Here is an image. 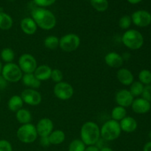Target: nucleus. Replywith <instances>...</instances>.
<instances>
[{
	"instance_id": "obj_1",
	"label": "nucleus",
	"mask_w": 151,
	"mask_h": 151,
	"mask_svg": "<svg viewBox=\"0 0 151 151\" xmlns=\"http://www.w3.org/2000/svg\"><path fill=\"white\" fill-rule=\"evenodd\" d=\"M32 19L35 21L37 26L44 30H50L56 25V18L50 10L44 7H37L31 12Z\"/></svg>"
},
{
	"instance_id": "obj_2",
	"label": "nucleus",
	"mask_w": 151,
	"mask_h": 151,
	"mask_svg": "<svg viewBox=\"0 0 151 151\" xmlns=\"http://www.w3.org/2000/svg\"><path fill=\"white\" fill-rule=\"evenodd\" d=\"M100 138V128L96 122L88 121L83 123L81 128V139L86 145H95Z\"/></svg>"
},
{
	"instance_id": "obj_3",
	"label": "nucleus",
	"mask_w": 151,
	"mask_h": 151,
	"mask_svg": "<svg viewBox=\"0 0 151 151\" xmlns=\"http://www.w3.org/2000/svg\"><path fill=\"white\" fill-rule=\"evenodd\" d=\"M122 133L119 122L114 119H109L103 123L100 128V137L106 142L114 141Z\"/></svg>"
},
{
	"instance_id": "obj_4",
	"label": "nucleus",
	"mask_w": 151,
	"mask_h": 151,
	"mask_svg": "<svg viewBox=\"0 0 151 151\" xmlns=\"http://www.w3.org/2000/svg\"><path fill=\"white\" fill-rule=\"evenodd\" d=\"M122 42L127 48L137 50L144 44V38L140 32L136 29H127L122 37Z\"/></svg>"
},
{
	"instance_id": "obj_5",
	"label": "nucleus",
	"mask_w": 151,
	"mask_h": 151,
	"mask_svg": "<svg viewBox=\"0 0 151 151\" xmlns=\"http://www.w3.org/2000/svg\"><path fill=\"white\" fill-rule=\"evenodd\" d=\"M16 137L24 144H31L38 138L36 128L32 123L22 125L16 131Z\"/></svg>"
},
{
	"instance_id": "obj_6",
	"label": "nucleus",
	"mask_w": 151,
	"mask_h": 151,
	"mask_svg": "<svg viewBox=\"0 0 151 151\" xmlns=\"http://www.w3.org/2000/svg\"><path fill=\"white\" fill-rule=\"evenodd\" d=\"M1 75L7 81V82L17 83L22 81L23 72L19 68V65L12 62L6 63L3 66Z\"/></svg>"
},
{
	"instance_id": "obj_7",
	"label": "nucleus",
	"mask_w": 151,
	"mask_h": 151,
	"mask_svg": "<svg viewBox=\"0 0 151 151\" xmlns=\"http://www.w3.org/2000/svg\"><path fill=\"white\" fill-rule=\"evenodd\" d=\"M81 45V38L75 33L63 35L59 41V47L66 52L75 51Z\"/></svg>"
},
{
	"instance_id": "obj_8",
	"label": "nucleus",
	"mask_w": 151,
	"mask_h": 151,
	"mask_svg": "<svg viewBox=\"0 0 151 151\" xmlns=\"http://www.w3.org/2000/svg\"><path fill=\"white\" fill-rule=\"evenodd\" d=\"M18 65L22 72L24 74L34 73L38 66L35 57L28 53H24L19 57Z\"/></svg>"
},
{
	"instance_id": "obj_9",
	"label": "nucleus",
	"mask_w": 151,
	"mask_h": 151,
	"mask_svg": "<svg viewBox=\"0 0 151 151\" xmlns=\"http://www.w3.org/2000/svg\"><path fill=\"white\" fill-rule=\"evenodd\" d=\"M53 92L55 96L59 100H68L73 96L74 88L69 83L62 81L55 83L53 88Z\"/></svg>"
},
{
	"instance_id": "obj_10",
	"label": "nucleus",
	"mask_w": 151,
	"mask_h": 151,
	"mask_svg": "<svg viewBox=\"0 0 151 151\" xmlns=\"http://www.w3.org/2000/svg\"><path fill=\"white\" fill-rule=\"evenodd\" d=\"M20 96L24 103H26L29 106H38L42 100L41 93L36 89H32V88H26L22 91Z\"/></svg>"
},
{
	"instance_id": "obj_11",
	"label": "nucleus",
	"mask_w": 151,
	"mask_h": 151,
	"mask_svg": "<svg viewBox=\"0 0 151 151\" xmlns=\"http://www.w3.org/2000/svg\"><path fill=\"white\" fill-rule=\"evenodd\" d=\"M131 17L132 23L139 27H145L151 23V14L147 10H137Z\"/></svg>"
},
{
	"instance_id": "obj_12",
	"label": "nucleus",
	"mask_w": 151,
	"mask_h": 151,
	"mask_svg": "<svg viewBox=\"0 0 151 151\" xmlns=\"http://www.w3.org/2000/svg\"><path fill=\"white\" fill-rule=\"evenodd\" d=\"M35 128H36L38 136H39L40 137H49V135L53 131L54 125L52 119H50V118L44 117L38 121Z\"/></svg>"
},
{
	"instance_id": "obj_13",
	"label": "nucleus",
	"mask_w": 151,
	"mask_h": 151,
	"mask_svg": "<svg viewBox=\"0 0 151 151\" xmlns=\"http://www.w3.org/2000/svg\"><path fill=\"white\" fill-rule=\"evenodd\" d=\"M134 100V97L128 89L119 90L115 95V101L116 104L123 108L130 107Z\"/></svg>"
},
{
	"instance_id": "obj_14",
	"label": "nucleus",
	"mask_w": 151,
	"mask_h": 151,
	"mask_svg": "<svg viewBox=\"0 0 151 151\" xmlns=\"http://www.w3.org/2000/svg\"><path fill=\"white\" fill-rule=\"evenodd\" d=\"M131 106L132 108V110L136 114H144L147 113L151 109L150 102L142 97L134 99Z\"/></svg>"
},
{
	"instance_id": "obj_15",
	"label": "nucleus",
	"mask_w": 151,
	"mask_h": 151,
	"mask_svg": "<svg viewBox=\"0 0 151 151\" xmlns=\"http://www.w3.org/2000/svg\"><path fill=\"white\" fill-rule=\"evenodd\" d=\"M105 63L111 68H120L124 63L122 55L115 52H110L105 56Z\"/></svg>"
},
{
	"instance_id": "obj_16",
	"label": "nucleus",
	"mask_w": 151,
	"mask_h": 151,
	"mask_svg": "<svg viewBox=\"0 0 151 151\" xmlns=\"http://www.w3.org/2000/svg\"><path fill=\"white\" fill-rule=\"evenodd\" d=\"M20 27L22 32L28 35H32L35 34L38 28L36 23L31 17L24 18L21 21Z\"/></svg>"
},
{
	"instance_id": "obj_17",
	"label": "nucleus",
	"mask_w": 151,
	"mask_h": 151,
	"mask_svg": "<svg viewBox=\"0 0 151 151\" xmlns=\"http://www.w3.org/2000/svg\"><path fill=\"white\" fill-rule=\"evenodd\" d=\"M116 78L119 82L124 86H131L134 81L132 72L126 68H120L116 72Z\"/></svg>"
},
{
	"instance_id": "obj_18",
	"label": "nucleus",
	"mask_w": 151,
	"mask_h": 151,
	"mask_svg": "<svg viewBox=\"0 0 151 151\" xmlns=\"http://www.w3.org/2000/svg\"><path fill=\"white\" fill-rule=\"evenodd\" d=\"M119 122L122 131H124L125 133L134 132L137 130V126H138L137 120L134 118L129 116H126Z\"/></svg>"
},
{
	"instance_id": "obj_19",
	"label": "nucleus",
	"mask_w": 151,
	"mask_h": 151,
	"mask_svg": "<svg viewBox=\"0 0 151 151\" xmlns=\"http://www.w3.org/2000/svg\"><path fill=\"white\" fill-rule=\"evenodd\" d=\"M22 83L28 88L37 89L41 85V82L34 75L33 73L24 74L22 78Z\"/></svg>"
},
{
	"instance_id": "obj_20",
	"label": "nucleus",
	"mask_w": 151,
	"mask_h": 151,
	"mask_svg": "<svg viewBox=\"0 0 151 151\" xmlns=\"http://www.w3.org/2000/svg\"><path fill=\"white\" fill-rule=\"evenodd\" d=\"M52 70V69L50 68V66L45 64H42L37 66L36 69H35L33 74L41 82V81H47V80L50 79Z\"/></svg>"
},
{
	"instance_id": "obj_21",
	"label": "nucleus",
	"mask_w": 151,
	"mask_h": 151,
	"mask_svg": "<svg viewBox=\"0 0 151 151\" xmlns=\"http://www.w3.org/2000/svg\"><path fill=\"white\" fill-rule=\"evenodd\" d=\"M16 120L21 124V125H24V124L31 123L32 121V114L30 111L26 109H21L18 111L16 112Z\"/></svg>"
},
{
	"instance_id": "obj_22",
	"label": "nucleus",
	"mask_w": 151,
	"mask_h": 151,
	"mask_svg": "<svg viewBox=\"0 0 151 151\" xmlns=\"http://www.w3.org/2000/svg\"><path fill=\"white\" fill-rule=\"evenodd\" d=\"M66 135L65 133L61 130H53L52 132L49 135V139H50V144L52 145H58L62 144L65 141Z\"/></svg>"
},
{
	"instance_id": "obj_23",
	"label": "nucleus",
	"mask_w": 151,
	"mask_h": 151,
	"mask_svg": "<svg viewBox=\"0 0 151 151\" xmlns=\"http://www.w3.org/2000/svg\"><path fill=\"white\" fill-rule=\"evenodd\" d=\"M24 102L19 95H13L7 102V108L10 111L16 112L23 108Z\"/></svg>"
},
{
	"instance_id": "obj_24",
	"label": "nucleus",
	"mask_w": 151,
	"mask_h": 151,
	"mask_svg": "<svg viewBox=\"0 0 151 151\" xmlns=\"http://www.w3.org/2000/svg\"><path fill=\"white\" fill-rule=\"evenodd\" d=\"M13 20L11 16L3 11H0V29L9 30L13 27Z\"/></svg>"
},
{
	"instance_id": "obj_25",
	"label": "nucleus",
	"mask_w": 151,
	"mask_h": 151,
	"mask_svg": "<svg viewBox=\"0 0 151 151\" xmlns=\"http://www.w3.org/2000/svg\"><path fill=\"white\" fill-rule=\"evenodd\" d=\"M111 116V119L120 122L122 119H124L127 116V111L125 108L116 106L112 109Z\"/></svg>"
},
{
	"instance_id": "obj_26",
	"label": "nucleus",
	"mask_w": 151,
	"mask_h": 151,
	"mask_svg": "<svg viewBox=\"0 0 151 151\" xmlns=\"http://www.w3.org/2000/svg\"><path fill=\"white\" fill-rule=\"evenodd\" d=\"M59 41L60 38L55 35H49L44 39V47L49 50H55L59 47Z\"/></svg>"
},
{
	"instance_id": "obj_27",
	"label": "nucleus",
	"mask_w": 151,
	"mask_h": 151,
	"mask_svg": "<svg viewBox=\"0 0 151 151\" xmlns=\"http://www.w3.org/2000/svg\"><path fill=\"white\" fill-rule=\"evenodd\" d=\"M0 57L1 60L6 63H12L15 58V52L12 49L6 47L4 48L0 52Z\"/></svg>"
},
{
	"instance_id": "obj_28",
	"label": "nucleus",
	"mask_w": 151,
	"mask_h": 151,
	"mask_svg": "<svg viewBox=\"0 0 151 151\" xmlns=\"http://www.w3.org/2000/svg\"><path fill=\"white\" fill-rule=\"evenodd\" d=\"M90 3L93 8L98 12H104L109 8L108 0H90Z\"/></svg>"
},
{
	"instance_id": "obj_29",
	"label": "nucleus",
	"mask_w": 151,
	"mask_h": 151,
	"mask_svg": "<svg viewBox=\"0 0 151 151\" xmlns=\"http://www.w3.org/2000/svg\"><path fill=\"white\" fill-rule=\"evenodd\" d=\"M145 86L139 81H134L130 86V92L134 97H139L142 95Z\"/></svg>"
},
{
	"instance_id": "obj_30",
	"label": "nucleus",
	"mask_w": 151,
	"mask_h": 151,
	"mask_svg": "<svg viewBox=\"0 0 151 151\" xmlns=\"http://www.w3.org/2000/svg\"><path fill=\"white\" fill-rule=\"evenodd\" d=\"M86 145L83 142L81 139L72 140L69 145L68 151H84Z\"/></svg>"
},
{
	"instance_id": "obj_31",
	"label": "nucleus",
	"mask_w": 151,
	"mask_h": 151,
	"mask_svg": "<svg viewBox=\"0 0 151 151\" xmlns=\"http://www.w3.org/2000/svg\"><path fill=\"white\" fill-rule=\"evenodd\" d=\"M139 82L143 85H150L151 84V72L147 69H143L139 73Z\"/></svg>"
},
{
	"instance_id": "obj_32",
	"label": "nucleus",
	"mask_w": 151,
	"mask_h": 151,
	"mask_svg": "<svg viewBox=\"0 0 151 151\" xmlns=\"http://www.w3.org/2000/svg\"><path fill=\"white\" fill-rule=\"evenodd\" d=\"M131 23H132V20H131V17L128 15L122 16L119 20V27L120 29H125L127 30L128 28L131 27Z\"/></svg>"
},
{
	"instance_id": "obj_33",
	"label": "nucleus",
	"mask_w": 151,
	"mask_h": 151,
	"mask_svg": "<svg viewBox=\"0 0 151 151\" xmlns=\"http://www.w3.org/2000/svg\"><path fill=\"white\" fill-rule=\"evenodd\" d=\"M50 79H52V81L53 82L55 83L62 82L63 80V72H62L61 71L58 69H52V70Z\"/></svg>"
},
{
	"instance_id": "obj_34",
	"label": "nucleus",
	"mask_w": 151,
	"mask_h": 151,
	"mask_svg": "<svg viewBox=\"0 0 151 151\" xmlns=\"http://www.w3.org/2000/svg\"><path fill=\"white\" fill-rule=\"evenodd\" d=\"M56 1V0H33V2L38 7H45L52 5Z\"/></svg>"
},
{
	"instance_id": "obj_35",
	"label": "nucleus",
	"mask_w": 151,
	"mask_h": 151,
	"mask_svg": "<svg viewBox=\"0 0 151 151\" xmlns=\"http://www.w3.org/2000/svg\"><path fill=\"white\" fill-rule=\"evenodd\" d=\"M0 151H13L11 143L6 139L0 140Z\"/></svg>"
},
{
	"instance_id": "obj_36",
	"label": "nucleus",
	"mask_w": 151,
	"mask_h": 151,
	"mask_svg": "<svg viewBox=\"0 0 151 151\" xmlns=\"http://www.w3.org/2000/svg\"><path fill=\"white\" fill-rule=\"evenodd\" d=\"M142 98L147 100V101H151V85H147L144 87L142 93Z\"/></svg>"
},
{
	"instance_id": "obj_37",
	"label": "nucleus",
	"mask_w": 151,
	"mask_h": 151,
	"mask_svg": "<svg viewBox=\"0 0 151 151\" xmlns=\"http://www.w3.org/2000/svg\"><path fill=\"white\" fill-rule=\"evenodd\" d=\"M39 143H40V145H41L44 147H49V146L51 145L50 144V139H49V137H40Z\"/></svg>"
},
{
	"instance_id": "obj_38",
	"label": "nucleus",
	"mask_w": 151,
	"mask_h": 151,
	"mask_svg": "<svg viewBox=\"0 0 151 151\" xmlns=\"http://www.w3.org/2000/svg\"><path fill=\"white\" fill-rule=\"evenodd\" d=\"M7 82L1 75H0V90H3L7 87Z\"/></svg>"
},
{
	"instance_id": "obj_39",
	"label": "nucleus",
	"mask_w": 151,
	"mask_h": 151,
	"mask_svg": "<svg viewBox=\"0 0 151 151\" xmlns=\"http://www.w3.org/2000/svg\"><path fill=\"white\" fill-rule=\"evenodd\" d=\"M84 151H100V149L96 145H90L87 146Z\"/></svg>"
},
{
	"instance_id": "obj_40",
	"label": "nucleus",
	"mask_w": 151,
	"mask_h": 151,
	"mask_svg": "<svg viewBox=\"0 0 151 151\" xmlns=\"http://www.w3.org/2000/svg\"><path fill=\"white\" fill-rule=\"evenodd\" d=\"M143 151H151V141L145 145L144 147H143Z\"/></svg>"
},
{
	"instance_id": "obj_41",
	"label": "nucleus",
	"mask_w": 151,
	"mask_h": 151,
	"mask_svg": "<svg viewBox=\"0 0 151 151\" xmlns=\"http://www.w3.org/2000/svg\"><path fill=\"white\" fill-rule=\"evenodd\" d=\"M100 151H114V150L112 148H111L110 147H108V146H105V147L100 148Z\"/></svg>"
},
{
	"instance_id": "obj_42",
	"label": "nucleus",
	"mask_w": 151,
	"mask_h": 151,
	"mask_svg": "<svg viewBox=\"0 0 151 151\" xmlns=\"http://www.w3.org/2000/svg\"><path fill=\"white\" fill-rule=\"evenodd\" d=\"M127 1H128L129 3H131V4H138V3L141 2L142 0H127Z\"/></svg>"
},
{
	"instance_id": "obj_43",
	"label": "nucleus",
	"mask_w": 151,
	"mask_h": 151,
	"mask_svg": "<svg viewBox=\"0 0 151 151\" xmlns=\"http://www.w3.org/2000/svg\"><path fill=\"white\" fill-rule=\"evenodd\" d=\"M2 68H3V65H2V63H1V60H0V75H1V71H2Z\"/></svg>"
},
{
	"instance_id": "obj_44",
	"label": "nucleus",
	"mask_w": 151,
	"mask_h": 151,
	"mask_svg": "<svg viewBox=\"0 0 151 151\" xmlns=\"http://www.w3.org/2000/svg\"><path fill=\"white\" fill-rule=\"evenodd\" d=\"M148 137H149V139L151 140V131L149 132V134H148Z\"/></svg>"
},
{
	"instance_id": "obj_45",
	"label": "nucleus",
	"mask_w": 151,
	"mask_h": 151,
	"mask_svg": "<svg viewBox=\"0 0 151 151\" xmlns=\"http://www.w3.org/2000/svg\"><path fill=\"white\" fill-rule=\"evenodd\" d=\"M0 102H1V97H0Z\"/></svg>"
}]
</instances>
